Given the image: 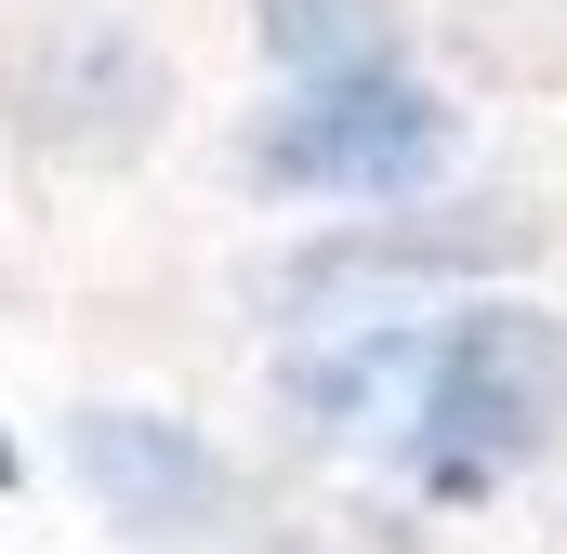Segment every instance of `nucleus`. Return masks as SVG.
<instances>
[{"instance_id": "f257e3e1", "label": "nucleus", "mask_w": 567, "mask_h": 554, "mask_svg": "<svg viewBox=\"0 0 567 554\" xmlns=\"http://www.w3.org/2000/svg\"><path fill=\"white\" fill-rule=\"evenodd\" d=\"M290 410L383 449L423 489H502L567 435V317L475 290L435 317H370L290 357Z\"/></svg>"}, {"instance_id": "f03ea898", "label": "nucleus", "mask_w": 567, "mask_h": 554, "mask_svg": "<svg viewBox=\"0 0 567 554\" xmlns=\"http://www.w3.org/2000/svg\"><path fill=\"white\" fill-rule=\"evenodd\" d=\"M449 158H462V106L435 80H410L396 53L317 66V80H290L251 120V185L265 198H317V212H396V198L449 185Z\"/></svg>"}, {"instance_id": "7ed1b4c3", "label": "nucleus", "mask_w": 567, "mask_h": 554, "mask_svg": "<svg viewBox=\"0 0 567 554\" xmlns=\"http://www.w3.org/2000/svg\"><path fill=\"white\" fill-rule=\"evenodd\" d=\"M66 475H80V502L145 554H185L225 529V462H212V435L172 410H80L66 422Z\"/></svg>"}, {"instance_id": "20e7f679", "label": "nucleus", "mask_w": 567, "mask_h": 554, "mask_svg": "<svg viewBox=\"0 0 567 554\" xmlns=\"http://www.w3.org/2000/svg\"><path fill=\"white\" fill-rule=\"evenodd\" d=\"M515 252V225H383V238H317L303 265H278V304H357V290H435Z\"/></svg>"}, {"instance_id": "39448f33", "label": "nucleus", "mask_w": 567, "mask_h": 554, "mask_svg": "<svg viewBox=\"0 0 567 554\" xmlns=\"http://www.w3.org/2000/svg\"><path fill=\"white\" fill-rule=\"evenodd\" d=\"M251 40L278 53V80L370 66V53H396V0H251Z\"/></svg>"}, {"instance_id": "423d86ee", "label": "nucleus", "mask_w": 567, "mask_h": 554, "mask_svg": "<svg viewBox=\"0 0 567 554\" xmlns=\"http://www.w3.org/2000/svg\"><path fill=\"white\" fill-rule=\"evenodd\" d=\"M13 475H27V462H13V435H0V489H13Z\"/></svg>"}]
</instances>
